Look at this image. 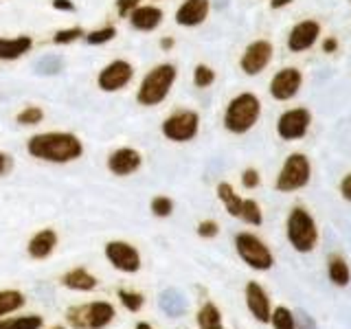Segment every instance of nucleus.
<instances>
[{"label": "nucleus", "instance_id": "obj_42", "mask_svg": "<svg viewBox=\"0 0 351 329\" xmlns=\"http://www.w3.org/2000/svg\"><path fill=\"white\" fill-rule=\"evenodd\" d=\"M340 193H343L345 200H351V173L345 175L343 182H340Z\"/></svg>", "mask_w": 351, "mask_h": 329}, {"label": "nucleus", "instance_id": "obj_9", "mask_svg": "<svg viewBox=\"0 0 351 329\" xmlns=\"http://www.w3.org/2000/svg\"><path fill=\"white\" fill-rule=\"evenodd\" d=\"M235 248H237V255L244 259L250 268L255 270H268L272 268V252L268 250V246L263 241L252 235V233H239L235 237Z\"/></svg>", "mask_w": 351, "mask_h": 329}, {"label": "nucleus", "instance_id": "obj_28", "mask_svg": "<svg viewBox=\"0 0 351 329\" xmlns=\"http://www.w3.org/2000/svg\"><path fill=\"white\" fill-rule=\"evenodd\" d=\"M25 305V296L18 290H0V316L11 314Z\"/></svg>", "mask_w": 351, "mask_h": 329}, {"label": "nucleus", "instance_id": "obj_18", "mask_svg": "<svg viewBox=\"0 0 351 329\" xmlns=\"http://www.w3.org/2000/svg\"><path fill=\"white\" fill-rule=\"evenodd\" d=\"M31 51H33L31 36H16V38L0 36V62H18Z\"/></svg>", "mask_w": 351, "mask_h": 329}, {"label": "nucleus", "instance_id": "obj_13", "mask_svg": "<svg viewBox=\"0 0 351 329\" xmlns=\"http://www.w3.org/2000/svg\"><path fill=\"white\" fill-rule=\"evenodd\" d=\"M106 167L112 175L128 178V175L136 173L143 167V154L134 147H117L108 154Z\"/></svg>", "mask_w": 351, "mask_h": 329}, {"label": "nucleus", "instance_id": "obj_23", "mask_svg": "<svg viewBox=\"0 0 351 329\" xmlns=\"http://www.w3.org/2000/svg\"><path fill=\"white\" fill-rule=\"evenodd\" d=\"M215 191H217V197H219V200H222V204L226 206L228 215L239 217L241 200H244V197H239V195L235 193V189H233V186H230L228 182H219Z\"/></svg>", "mask_w": 351, "mask_h": 329}, {"label": "nucleus", "instance_id": "obj_8", "mask_svg": "<svg viewBox=\"0 0 351 329\" xmlns=\"http://www.w3.org/2000/svg\"><path fill=\"white\" fill-rule=\"evenodd\" d=\"M310 173H312V167L305 154H290L288 160L283 164V169L277 175L274 186L283 193L303 189V186L310 182Z\"/></svg>", "mask_w": 351, "mask_h": 329}, {"label": "nucleus", "instance_id": "obj_3", "mask_svg": "<svg viewBox=\"0 0 351 329\" xmlns=\"http://www.w3.org/2000/svg\"><path fill=\"white\" fill-rule=\"evenodd\" d=\"M261 101L252 93H239L226 103L222 123L230 134H246L259 123Z\"/></svg>", "mask_w": 351, "mask_h": 329}, {"label": "nucleus", "instance_id": "obj_37", "mask_svg": "<svg viewBox=\"0 0 351 329\" xmlns=\"http://www.w3.org/2000/svg\"><path fill=\"white\" fill-rule=\"evenodd\" d=\"M217 233H219V228H217V222H213V219H204V222L197 224V235L204 239H211Z\"/></svg>", "mask_w": 351, "mask_h": 329}, {"label": "nucleus", "instance_id": "obj_21", "mask_svg": "<svg viewBox=\"0 0 351 329\" xmlns=\"http://www.w3.org/2000/svg\"><path fill=\"white\" fill-rule=\"evenodd\" d=\"M158 305H160V310L171 318H178L186 312V299L182 296V292L176 288L162 290L158 296Z\"/></svg>", "mask_w": 351, "mask_h": 329}, {"label": "nucleus", "instance_id": "obj_34", "mask_svg": "<svg viewBox=\"0 0 351 329\" xmlns=\"http://www.w3.org/2000/svg\"><path fill=\"white\" fill-rule=\"evenodd\" d=\"M270 321L274 329H294V316L288 307H277L274 314H270Z\"/></svg>", "mask_w": 351, "mask_h": 329}, {"label": "nucleus", "instance_id": "obj_20", "mask_svg": "<svg viewBox=\"0 0 351 329\" xmlns=\"http://www.w3.org/2000/svg\"><path fill=\"white\" fill-rule=\"evenodd\" d=\"M246 303H248L250 314L255 316L259 323L270 321V301H268V296L259 283L252 281L246 285Z\"/></svg>", "mask_w": 351, "mask_h": 329}, {"label": "nucleus", "instance_id": "obj_40", "mask_svg": "<svg viewBox=\"0 0 351 329\" xmlns=\"http://www.w3.org/2000/svg\"><path fill=\"white\" fill-rule=\"evenodd\" d=\"M51 7L55 11H62V14H75L77 11V5L73 0H51Z\"/></svg>", "mask_w": 351, "mask_h": 329}, {"label": "nucleus", "instance_id": "obj_6", "mask_svg": "<svg viewBox=\"0 0 351 329\" xmlns=\"http://www.w3.org/2000/svg\"><path fill=\"white\" fill-rule=\"evenodd\" d=\"M288 239L299 252H310L318 241L316 222L305 208L296 206L288 217Z\"/></svg>", "mask_w": 351, "mask_h": 329}, {"label": "nucleus", "instance_id": "obj_31", "mask_svg": "<svg viewBox=\"0 0 351 329\" xmlns=\"http://www.w3.org/2000/svg\"><path fill=\"white\" fill-rule=\"evenodd\" d=\"M329 279L336 285H347L349 283V266L343 257H332L329 259Z\"/></svg>", "mask_w": 351, "mask_h": 329}, {"label": "nucleus", "instance_id": "obj_15", "mask_svg": "<svg viewBox=\"0 0 351 329\" xmlns=\"http://www.w3.org/2000/svg\"><path fill=\"white\" fill-rule=\"evenodd\" d=\"M211 14V0H182L176 9L173 20L182 29H195L206 22Z\"/></svg>", "mask_w": 351, "mask_h": 329}, {"label": "nucleus", "instance_id": "obj_48", "mask_svg": "<svg viewBox=\"0 0 351 329\" xmlns=\"http://www.w3.org/2000/svg\"><path fill=\"white\" fill-rule=\"evenodd\" d=\"M152 3H156V0H152Z\"/></svg>", "mask_w": 351, "mask_h": 329}, {"label": "nucleus", "instance_id": "obj_17", "mask_svg": "<svg viewBox=\"0 0 351 329\" xmlns=\"http://www.w3.org/2000/svg\"><path fill=\"white\" fill-rule=\"evenodd\" d=\"M318 36H321V25L316 20H303L292 27L288 36V49L292 53H303L314 47Z\"/></svg>", "mask_w": 351, "mask_h": 329}, {"label": "nucleus", "instance_id": "obj_38", "mask_svg": "<svg viewBox=\"0 0 351 329\" xmlns=\"http://www.w3.org/2000/svg\"><path fill=\"white\" fill-rule=\"evenodd\" d=\"M259 171L257 169H244V173H241V184L246 186V189H255V186L259 184Z\"/></svg>", "mask_w": 351, "mask_h": 329}, {"label": "nucleus", "instance_id": "obj_47", "mask_svg": "<svg viewBox=\"0 0 351 329\" xmlns=\"http://www.w3.org/2000/svg\"><path fill=\"white\" fill-rule=\"evenodd\" d=\"M51 329H64L62 325H55V327H51Z\"/></svg>", "mask_w": 351, "mask_h": 329}, {"label": "nucleus", "instance_id": "obj_45", "mask_svg": "<svg viewBox=\"0 0 351 329\" xmlns=\"http://www.w3.org/2000/svg\"><path fill=\"white\" fill-rule=\"evenodd\" d=\"M332 49H336V40H327V42H325V51L329 53Z\"/></svg>", "mask_w": 351, "mask_h": 329}, {"label": "nucleus", "instance_id": "obj_36", "mask_svg": "<svg viewBox=\"0 0 351 329\" xmlns=\"http://www.w3.org/2000/svg\"><path fill=\"white\" fill-rule=\"evenodd\" d=\"M141 5V0H114V9L121 18H128Z\"/></svg>", "mask_w": 351, "mask_h": 329}, {"label": "nucleus", "instance_id": "obj_24", "mask_svg": "<svg viewBox=\"0 0 351 329\" xmlns=\"http://www.w3.org/2000/svg\"><path fill=\"white\" fill-rule=\"evenodd\" d=\"M197 327L200 329H224L222 314L213 303H204L197 312Z\"/></svg>", "mask_w": 351, "mask_h": 329}, {"label": "nucleus", "instance_id": "obj_1", "mask_svg": "<svg viewBox=\"0 0 351 329\" xmlns=\"http://www.w3.org/2000/svg\"><path fill=\"white\" fill-rule=\"evenodd\" d=\"M27 151L31 158L42 162L69 164L84 156V141L75 132H40L27 141Z\"/></svg>", "mask_w": 351, "mask_h": 329}, {"label": "nucleus", "instance_id": "obj_2", "mask_svg": "<svg viewBox=\"0 0 351 329\" xmlns=\"http://www.w3.org/2000/svg\"><path fill=\"white\" fill-rule=\"evenodd\" d=\"M178 80V69L171 62H160L143 75L136 88V103L143 108H156L169 97L171 88Z\"/></svg>", "mask_w": 351, "mask_h": 329}, {"label": "nucleus", "instance_id": "obj_46", "mask_svg": "<svg viewBox=\"0 0 351 329\" xmlns=\"http://www.w3.org/2000/svg\"><path fill=\"white\" fill-rule=\"evenodd\" d=\"M136 329H154V327H152L149 323H138V325H136Z\"/></svg>", "mask_w": 351, "mask_h": 329}, {"label": "nucleus", "instance_id": "obj_39", "mask_svg": "<svg viewBox=\"0 0 351 329\" xmlns=\"http://www.w3.org/2000/svg\"><path fill=\"white\" fill-rule=\"evenodd\" d=\"M294 329H318V327L312 321V316L301 310L299 314H296V318H294Z\"/></svg>", "mask_w": 351, "mask_h": 329}, {"label": "nucleus", "instance_id": "obj_44", "mask_svg": "<svg viewBox=\"0 0 351 329\" xmlns=\"http://www.w3.org/2000/svg\"><path fill=\"white\" fill-rule=\"evenodd\" d=\"M292 0H270V7L272 9H281V7H288Z\"/></svg>", "mask_w": 351, "mask_h": 329}, {"label": "nucleus", "instance_id": "obj_14", "mask_svg": "<svg viewBox=\"0 0 351 329\" xmlns=\"http://www.w3.org/2000/svg\"><path fill=\"white\" fill-rule=\"evenodd\" d=\"M303 86V75L299 69H281L279 73H274L270 80V97L277 101H290L292 97L299 95Z\"/></svg>", "mask_w": 351, "mask_h": 329}, {"label": "nucleus", "instance_id": "obj_5", "mask_svg": "<svg viewBox=\"0 0 351 329\" xmlns=\"http://www.w3.org/2000/svg\"><path fill=\"white\" fill-rule=\"evenodd\" d=\"M200 132V114L195 110H176L160 123V134L171 143H189Z\"/></svg>", "mask_w": 351, "mask_h": 329}, {"label": "nucleus", "instance_id": "obj_30", "mask_svg": "<svg viewBox=\"0 0 351 329\" xmlns=\"http://www.w3.org/2000/svg\"><path fill=\"white\" fill-rule=\"evenodd\" d=\"M239 219H244L246 224H252V226H259L263 222V215H261V206L246 197V200H241V211H239Z\"/></svg>", "mask_w": 351, "mask_h": 329}, {"label": "nucleus", "instance_id": "obj_32", "mask_svg": "<svg viewBox=\"0 0 351 329\" xmlns=\"http://www.w3.org/2000/svg\"><path fill=\"white\" fill-rule=\"evenodd\" d=\"M215 84V71L208 64H197L193 69V86L195 88H208Z\"/></svg>", "mask_w": 351, "mask_h": 329}, {"label": "nucleus", "instance_id": "obj_41", "mask_svg": "<svg viewBox=\"0 0 351 329\" xmlns=\"http://www.w3.org/2000/svg\"><path fill=\"white\" fill-rule=\"evenodd\" d=\"M14 167V160H11V156L9 154H5V151H0V178H3V175Z\"/></svg>", "mask_w": 351, "mask_h": 329}, {"label": "nucleus", "instance_id": "obj_7", "mask_svg": "<svg viewBox=\"0 0 351 329\" xmlns=\"http://www.w3.org/2000/svg\"><path fill=\"white\" fill-rule=\"evenodd\" d=\"M134 80V66L128 60H112L108 62L101 71L97 73V88L106 95H112V93H121L132 84Z\"/></svg>", "mask_w": 351, "mask_h": 329}, {"label": "nucleus", "instance_id": "obj_4", "mask_svg": "<svg viewBox=\"0 0 351 329\" xmlns=\"http://www.w3.org/2000/svg\"><path fill=\"white\" fill-rule=\"evenodd\" d=\"M114 307L106 301L75 305L66 312V321L73 329H104L112 323Z\"/></svg>", "mask_w": 351, "mask_h": 329}, {"label": "nucleus", "instance_id": "obj_43", "mask_svg": "<svg viewBox=\"0 0 351 329\" xmlns=\"http://www.w3.org/2000/svg\"><path fill=\"white\" fill-rule=\"evenodd\" d=\"M158 47H160V51H171L173 47H176V40L173 38H169V36H165V38H160V42H158Z\"/></svg>", "mask_w": 351, "mask_h": 329}, {"label": "nucleus", "instance_id": "obj_26", "mask_svg": "<svg viewBox=\"0 0 351 329\" xmlns=\"http://www.w3.org/2000/svg\"><path fill=\"white\" fill-rule=\"evenodd\" d=\"M44 117H47V114H44V110H42L40 106L29 103V106H25V108H20V110H18L16 123H18V125H25V127H36V125L42 123Z\"/></svg>", "mask_w": 351, "mask_h": 329}, {"label": "nucleus", "instance_id": "obj_19", "mask_svg": "<svg viewBox=\"0 0 351 329\" xmlns=\"http://www.w3.org/2000/svg\"><path fill=\"white\" fill-rule=\"evenodd\" d=\"M55 248H58V233L53 228H42L29 239L27 252L33 259H47L53 255Z\"/></svg>", "mask_w": 351, "mask_h": 329}, {"label": "nucleus", "instance_id": "obj_29", "mask_svg": "<svg viewBox=\"0 0 351 329\" xmlns=\"http://www.w3.org/2000/svg\"><path fill=\"white\" fill-rule=\"evenodd\" d=\"M84 29L82 27H66V29H58L53 33V44L55 47H71L77 40L84 38Z\"/></svg>", "mask_w": 351, "mask_h": 329}, {"label": "nucleus", "instance_id": "obj_25", "mask_svg": "<svg viewBox=\"0 0 351 329\" xmlns=\"http://www.w3.org/2000/svg\"><path fill=\"white\" fill-rule=\"evenodd\" d=\"M117 36H119L117 27L106 25V27L93 29V31H86V33H84V42L88 44V47H104V44L112 42Z\"/></svg>", "mask_w": 351, "mask_h": 329}, {"label": "nucleus", "instance_id": "obj_27", "mask_svg": "<svg viewBox=\"0 0 351 329\" xmlns=\"http://www.w3.org/2000/svg\"><path fill=\"white\" fill-rule=\"evenodd\" d=\"M0 329H42V316L29 314L18 318H5V321H0Z\"/></svg>", "mask_w": 351, "mask_h": 329}, {"label": "nucleus", "instance_id": "obj_11", "mask_svg": "<svg viewBox=\"0 0 351 329\" xmlns=\"http://www.w3.org/2000/svg\"><path fill=\"white\" fill-rule=\"evenodd\" d=\"M312 123L310 110L305 108H292L288 112H283L277 121V134L283 141H299L307 134Z\"/></svg>", "mask_w": 351, "mask_h": 329}, {"label": "nucleus", "instance_id": "obj_22", "mask_svg": "<svg viewBox=\"0 0 351 329\" xmlns=\"http://www.w3.org/2000/svg\"><path fill=\"white\" fill-rule=\"evenodd\" d=\"M62 283L69 290H77V292H90L97 288V279L93 277L86 268H73L62 277Z\"/></svg>", "mask_w": 351, "mask_h": 329}, {"label": "nucleus", "instance_id": "obj_35", "mask_svg": "<svg viewBox=\"0 0 351 329\" xmlns=\"http://www.w3.org/2000/svg\"><path fill=\"white\" fill-rule=\"evenodd\" d=\"M119 299L123 303L128 312H138L143 307V294L141 292H132V290H119Z\"/></svg>", "mask_w": 351, "mask_h": 329}, {"label": "nucleus", "instance_id": "obj_16", "mask_svg": "<svg viewBox=\"0 0 351 329\" xmlns=\"http://www.w3.org/2000/svg\"><path fill=\"white\" fill-rule=\"evenodd\" d=\"M162 9L158 5H154V3H147V5H138L132 14L128 16V22H130V27L138 31V33H152V31H156L160 25H162Z\"/></svg>", "mask_w": 351, "mask_h": 329}, {"label": "nucleus", "instance_id": "obj_10", "mask_svg": "<svg viewBox=\"0 0 351 329\" xmlns=\"http://www.w3.org/2000/svg\"><path fill=\"white\" fill-rule=\"evenodd\" d=\"M272 55H274V49L268 40H255L244 49V53H241L239 69L244 75L255 77L268 69V64L272 62Z\"/></svg>", "mask_w": 351, "mask_h": 329}, {"label": "nucleus", "instance_id": "obj_33", "mask_svg": "<svg viewBox=\"0 0 351 329\" xmlns=\"http://www.w3.org/2000/svg\"><path fill=\"white\" fill-rule=\"evenodd\" d=\"M149 208H152V215H156L160 219L169 217L173 213V200L169 195H156V197H152Z\"/></svg>", "mask_w": 351, "mask_h": 329}, {"label": "nucleus", "instance_id": "obj_12", "mask_svg": "<svg viewBox=\"0 0 351 329\" xmlns=\"http://www.w3.org/2000/svg\"><path fill=\"white\" fill-rule=\"evenodd\" d=\"M104 252H106V259L121 272L132 274L141 270V252L132 244H128V241H121V239L108 241Z\"/></svg>", "mask_w": 351, "mask_h": 329}]
</instances>
